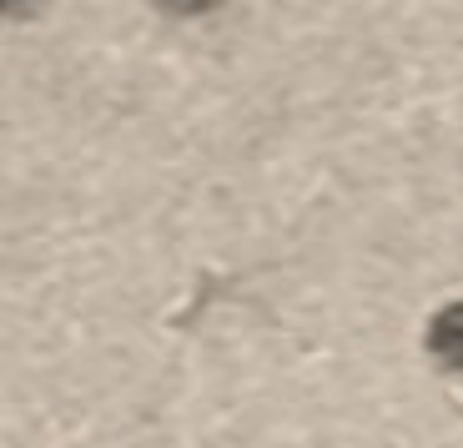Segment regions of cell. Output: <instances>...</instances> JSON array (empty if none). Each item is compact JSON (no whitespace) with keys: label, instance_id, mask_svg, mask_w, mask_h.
Listing matches in <instances>:
<instances>
[{"label":"cell","instance_id":"obj_1","mask_svg":"<svg viewBox=\"0 0 463 448\" xmlns=\"http://www.w3.org/2000/svg\"><path fill=\"white\" fill-rule=\"evenodd\" d=\"M429 348L449 363V368H463V302L443 308L429 328Z\"/></svg>","mask_w":463,"mask_h":448}]
</instances>
